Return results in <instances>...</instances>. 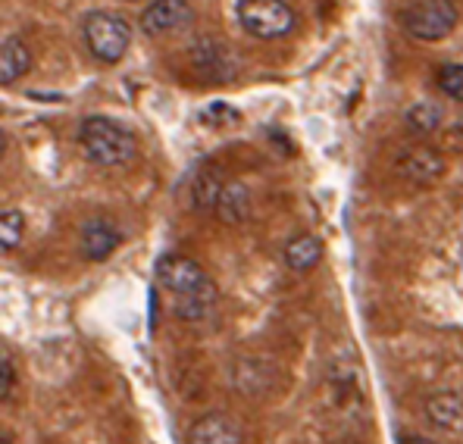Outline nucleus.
Wrapping results in <instances>:
<instances>
[{
    "label": "nucleus",
    "mask_w": 463,
    "mask_h": 444,
    "mask_svg": "<svg viewBox=\"0 0 463 444\" xmlns=\"http://www.w3.org/2000/svg\"><path fill=\"white\" fill-rule=\"evenodd\" d=\"M119 241H122L119 229L110 220H104V216H94V220L81 225V254H85V260H91V263H100V260L110 257L119 248Z\"/></svg>",
    "instance_id": "nucleus-10"
},
{
    "label": "nucleus",
    "mask_w": 463,
    "mask_h": 444,
    "mask_svg": "<svg viewBox=\"0 0 463 444\" xmlns=\"http://www.w3.org/2000/svg\"><path fill=\"white\" fill-rule=\"evenodd\" d=\"M156 282L163 288H169L173 295H192V291L203 288L210 282L203 266L197 260L185 257V254H166L156 260Z\"/></svg>",
    "instance_id": "nucleus-5"
},
{
    "label": "nucleus",
    "mask_w": 463,
    "mask_h": 444,
    "mask_svg": "<svg viewBox=\"0 0 463 444\" xmlns=\"http://www.w3.org/2000/svg\"><path fill=\"white\" fill-rule=\"evenodd\" d=\"M23 229H25V216L19 210H4L0 213V248L13 250L23 241Z\"/></svg>",
    "instance_id": "nucleus-18"
},
{
    "label": "nucleus",
    "mask_w": 463,
    "mask_h": 444,
    "mask_svg": "<svg viewBox=\"0 0 463 444\" xmlns=\"http://www.w3.org/2000/svg\"><path fill=\"white\" fill-rule=\"evenodd\" d=\"M79 145L85 150V156L98 166H126L132 163L138 141L128 128H122L119 122L107 119V116H88L79 126Z\"/></svg>",
    "instance_id": "nucleus-1"
},
{
    "label": "nucleus",
    "mask_w": 463,
    "mask_h": 444,
    "mask_svg": "<svg viewBox=\"0 0 463 444\" xmlns=\"http://www.w3.org/2000/svg\"><path fill=\"white\" fill-rule=\"evenodd\" d=\"M235 16L248 35L260 41L285 38L295 29V10L285 0H238Z\"/></svg>",
    "instance_id": "nucleus-3"
},
{
    "label": "nucleus",
    "mask_w": 463,
    "mask_h": 444,
    "mask_svg": "<svg viewBox=\"0 0 463 444\" xmlns=\"http://www.w3.org/2000/svg\"><path fill=\"white\" fill-rule=\"evenodd\" d=\"M216 307V285L207 282L203 288L192 291V295H182L175 300V313H179L182 319H188V323H203V319L213 313Z\"/></svg>",
    "instance_id": "nucleus-16"
},
{
    "label": "nucleus",
    "mask_w": 463,
    "mask_h": 444,
    "mask_svg": "<svg viewBox=\"0 0 463 444\" xmlns=\"http://www.w3.org/2000/svg\"><path fill=\"white\" fill-rule=\"evenodd\" d=\"M398 175L413 185H435L445 175V160L432 147H407L394 163Z\"/></svg>",
    "instance_id": "nucleus-8"
},
{
    "label": "nucleus",
    "mask_w": 463,
    "mask_h": 444,
    "mask_svg": "<svg viewBox=\"0 0 463 444\" xmlns=\"http://www.w3.org/2000/svg\"><path fill=\"white\" fill-rule=\"evenodd\" d=\"M426 416L432 420V426L458 432L463 426V401L454 392H439L426 401Z\"/></svg>",
    "instance_id": "nucleus-12"
},
{
    "label": "nucleus",
    "mask_w": 463,
    "mask_h": 444,
    "mask_svg": "<svg viewBox=\"0 0 463 444\" xmlns=\"http://www.w3.org/2000/svg\"><path fill=\"white\" fill-rule=\"evenodd\" d=\"M439 88L448 94V98H454L463 104V66L460 63L439 66Z\"/></svg>",
    "instance_id": "nucleus-19"
},
{
    "label": "nucleus",
    "mask_w": 463,
    "mask_h": 444,
    "mask_svg": "<svg viewBox=\"0 0 463 444\" xmlns=\"http://www.w3.org/2000/svg\"><path fill=\"white\" fill-rule=\"evenodd\" d=\"M407 132L413 135H432L441 128V119H445V113H441L439 104H432V100H420V104H413L411 110H407Z\"/></svg>",
    "instance_id": "nucleus-17"
},
{
    "label": "nucleus",
    "mask_w": 463,
    "mask_h": 444,
    "mask_svg": "<svg viewBox=\"0 0 463 444\" xmlns=\"http://www.w3.org/2000/svg\"><path fill=\"white\" fill-rule=\"evenodd\" d=\"M32 66V53L29 47L19 38H4V47H0V81L4 85H13L19 81Z\"/></svg>",
    "instance_id": "nucleus-13"
},
{
    "label": "nucleus",
    "mask_w": 463,
    "mask_h": 444,
    "mask_svg": "<svg viewBox=\"0 0 463 444\" xmlns=\"http://www.w3.org/2000/svg\"><path fill=\"white\" fill-rule=\"evenodd\" d=\"M398 19L411 38L441 41L458 25V6L451 0H413L398 13Z\"/></svg>",
    "instance_id": "nucleus-4"
},
{
    "label": "nucleus",
    "mask_w": 463,
    "mask_h": 444,
    "mask_svg": "<svg viewBox=\"0 0 463 444\" xmlns=\"http://www.w3.org/2000/svg\"><path fill=\"white\" fill-rule=\"evenodd\" d=\"M0 366H4V375H0V398H10L13 394V382H16V375H13V364H10V357L4 354V360H0Z\"/></svg>",
    "instance_id": "nucleus-20"
},
{
    "label": "nucleus",
    "mask_w": 463,
    "mask_h": 444,
    "mask_svg": "<svg viewBox=\"0 0 463 444\" xmlns=\"http://www.w3.org/2000/svg\"><path fill=\"white\" fill-rule=\"evenodd\" d=\"M81 38H85V47L94 60H100V63H119L126 57L128 44H132V29L116 13L94 10L85 16Z\"/></svg>",
    "instance_id": "nucleus-2"
},
{
    "label": "nucleus",
    "mask_w": 463,
    "mask_h": 444,
    "mask_svg": "<svg viewBox=\"0 0 463 444\" xmlns=\"http://www.w3.org/2000/svg\"><path fill=\"white\" fill-rule=\"evenodd\" d=\"M194 19V10L188 0H154L145 13H141V32L151 38H166L173 32L185 29Z\"/></svg>",
    "instance_id": "nucleus-6"
},
{
    "label": "nucleus",
    "mask_w": 463,
    "mask_h": 444,
    "mask_svg": "<svg viewBox=\"0 0 463 444\" xmlns=\"http://www.w3.org/2000/svg\"><path fill=\"white\" fill-rule=\"evenodd\" d=\"M222 188H226V182H222L220 169L216 166L197 169L194 179H192V207L197 213H213V210L220 207Z\"/></svg>",
    "instance_id": "nucleus-11"
},
{
    "label": "nucleus",
    "mask_w": 463,
    "mask_h": 444,
    "mask_svg": "<svg viewBox=\"0 0 463 444\" xmlns=\"http://www.w3.org/2000/svg\"><path fill=\"white\" fill-rule=\"evenodd\" d=\"M241 439L244 432L238 420L226 413H207L188 429V444H241Z\"/></svg>",
    "instance_id": "nucleus-9"
},
{
    "label": "nucleus",
    "mask_w": 463,
    "mask_h": 444,
    "mask_svg": "<svg viewBox=\"0 0 463 444\" xmlns=\"http://www.w3.org/2000/svg\"><path fill=\"white\" fill-rule=\"evenodd\" d=\"M398 444H439V441L426 439V435H401Z\"/></svg>",
    "instance_id": "nucleus-21"
},
{
    "label": "nucleus",
    "mask_w": 463,
    "mask_h": 444,
    "mask_svg": "<svg viewBox=\"0 0 463 444\" xmlns=\"http://www.w3.org/2000/svg\"><path fill=\"white\" fill-rule=\"evenodd\" d=\"M4 444H10V435H4Z\"/></svg>",
    "instance_id": "nucleus-22"
},
{
    "label": "nucleus",
    "mask_w": 463,
    "mask_h": 444,
    "mask_svg": "<svg viewBox=\"0 0 463 444\" xmlns=\"http://www.w3.org/2000/svg\"><path fill=\"white\" fill-rule=\"evenodd\" d=\"M216 213H220L229 225H238V222L248 220V216H250V191H248V185H244V182H226Z\"/></svg>",
    "instance_id": "nucleus-15"
},
{
    "label": "nucleus",
    "mask_w": 463,
    "mask_h": 444,
    "mask_svg": "<svg viewBox=\"0 0 463 444\" xmlns=\"http://www.w3.org/2000/svg\"><path fill=\"white\" fill-rule=\"evenodd\" d=\"M188 57H192V66L197 72L207 75V79H213V81H226L229 75L235 72V60H232L229 47L222 44V41H216L213 35L194 38Z\"/></svg>",
    "instance_id": "nucleus-7"
},
{
    "label": "nucleus",
    "mask_w": 463,
    "mask_h": 444,
    "mask_svg": "<svg viewBox=\"0 0 463 444\" xmlns=\"http://www.w3.org/2000/svg\"><path fill=\"white\" fill-rule=\"evenodd\" d=\"M323 257V241L317 235H298L285 244V263L295 272H307L319 263Z\"/></svg>",
    "instance_id": "nucleus-14"
}]
</instances>
